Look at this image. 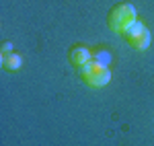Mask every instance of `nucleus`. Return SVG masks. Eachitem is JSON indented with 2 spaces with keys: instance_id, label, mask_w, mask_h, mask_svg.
<instances>
[{
  "instance_id": "nucleus-7",
  "label": "nucleus",
  "mask_w": 154,
  "mask_h": 146,
  "mask_svg": "<svg viewBox=\"0 0 154 146\" xmlns=\"http://www.w3.org/2000/svg\"><path fill=\"white\" fill-rule=\"evenodd\" d=\"M144 29H146V25H144L142 21H136L134 25L128 27V31L123 33V37H125V39H128V37H134V35H138V33H142Z\"/></svg>"
},
{
  "instance_id": "nucleus-8",
  "label": "nucleus",
  "mask_w": 154,
  "mask_h": 146,
  "mask_svg": "<svg viewBox=\"0 0 154 146\" xmlns=\"http://www.w3.org/2000/svg\"><path fill=\"white\" fill-rule=\"evenodd\" d=\"M12 51V43L11 41H2V45H0V54H11Z\"/></svg>"
},
{
  "instance_id": "nucleus-3",
  "label": "nucleus",
  "mask_w": 154,
  "mask_h": 146,
  "mask_svg": "<svg viewBox=\"0 0 154 146\" xmlns=\"http://www.w3.org/2000/svg\"><path fill=\"white\" fill-rule=\"evenodd\" d=\"M68 60H70L72 66L82 68L84 64H88V62L93 60V49H88L86 45H82V43H74V45H70V49H68Z\"/></svg>"
},
{
  "instance_id": "nucleus-5",
  "label": "nucleus",
  "mask_w": 154,
  "mask_h": 146,
  "mask_svg": "<svg viewBox=\"0 0 154 146\" xmlns=\"http://www.w3.org/2000/svg\"><path fill=\"white\" fill-rule=\"evenodd\" d=\"M0 64H2L4 70L14 72V70H19L23 66V56L21 54H14V51H11V54H0Z\"/></svg>"
},
{
  "instance_id": "nucleus-4",
  "label": "nucleus",
  "mask_w": 154,
  "mask_h": 146,
  "mask_svg": "<svg viewBox=\"0 0 154 146\" xmlns=\"http://www.w3.org/2000/svg\"><path fill=\"white\" fill-rule=\"evenodd\" d=\"M125 41H128V45H130L131 49H136V51H144V49L150 48V43H152V35H150L148 29H144L142 33H138V35H134V37H128Z\"/></svg>"
},
{
  "instance_id": "nucleus-2",
  "label": "nucleus",
  "mask_w": 154,
  "mask_h": 146,
  "mask_svg": "<svg viewBox=\"0 0 154 146\" xmlns=\"http://www.w3.org/2000/svg\"><path fill=\"white\" fill-rule=\"evenodd\" d=\"M78 72H80V78L86 85L95 86V89H101V86L109 85V80H111V70L107 66H101V64H97L93 60L88 64H84L82 68H78Z\"/></svg>"
},
{
  "instance_id": "nucleus-1",
  "label": "nucleus",
  "mask_w": 154,
  "mask_h": 146,
  "mask_svg": "<svg viewBox=\"0 0 154 146\" xmlns=\"http://www.w3.org/2000/svg\"><path fill=\"white\" fill-rule=\"evenodd\" d=\"M136 21H138L136 6L130 4V2H117V4H113L109 8V12H107V27L113 33H119V35H123L128 31V27L134 25Z\"/></svg>"
},
{
  "instance_id": "nucleus-6",
  "label": "nucleus",
  "mask_w": 154,
  "mask_h": 146,
  "mask_svg": "<svg viewBox=\"0 0 154 146\" xmlns=\"http://www.w3.org/2000/svg\"><path fill=\"white\" fill-rule=\"evenodd\" d=\"M93 62H97V64L109 68V64L113 62V54H111L107 48H95L93 49Z\"/></svg>"
}]
</instances>
